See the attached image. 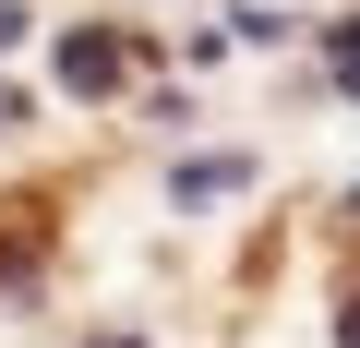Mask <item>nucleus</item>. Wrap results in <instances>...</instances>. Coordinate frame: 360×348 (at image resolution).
<instances>
[{
	"instance_id": "nucleus-2",
	"label": "nucleus",
	"mask_w": 360,
	"mask_h": 348,
	"mask_svg": "<svg viewBox=\"0 0 360 348\" xmlns=\"http://www.w3.org/2000/svg\"><path fill=\"white\" fill-rule=\"evenodd\" d=\"M252 181V156H205V168H180V205H217V193H240Z\"/></svg>"
},
{
	"instance_id": "nucleus-4",
	"label": "nucleus",
	"mask_w": 360,
	"mask_h": 348,
	"mask_svg": "<svg viewBox=\"0 0 360 348\" xmlns=\"http://www.w3.org/2000/svg\"><path fill=\"white\" fill-rule=\"evenodd\" d=\"M108 348H120V336H108Z\"/></svg>"
},
{
	"instance_id": "nucleus-1",
	"label": "nucleus",
	"mask_w": 360,
	"mask_h": 348,
	"mask_svg": "<svg viewBox=\"0 0 360 348\" xmlns=\"http://www.w3.org/2000/svg\"><path fill=\"white\" fill-rule=\"evenodd\" d=\"M120 72H132V49H120V37H96V25H84V37H60V84H72V96H108Z\"/></svg>"
},
{
	"instance_id": "nucleus-3",
	"label": "nucleus",
	"mask_w": 360,
	"mask_h": 348,
	"mask_svg": "<svg viewBox=\"0 0 360 348\" xmlns=\"http://www.w3.org/2000/svg\"><path fill=\"white\" fill-rule=\"evenodd\" d=\"M13 120H25V84H0V132H13Z\"/></svg>"
}]
</instances>
